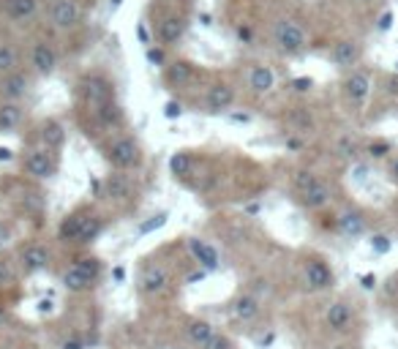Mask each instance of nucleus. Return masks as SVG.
Wrapping results in <instances>:
<instances>
[{
  "label": "nucleus",
  "instance_id": "2eb2a0df",
  "mask_svg": "<svg viewBox=\"0 0 398 349\" xmlns=\"http://www.w3.org/2000/svg\"><path fill=\"white\" fill-rule=\"evenodd\" d=\"M331 61L335 68H344V71L358 68L363 61V44L358 38H338L331 49Z\"/></svg>",
  "mask_w": 398,
  "mask_h": 349
},
{
  "label": "nucleus",
  "instance_id": "393cba45",
  "mask_svg": "<svg viewBox=\"0 0 398 349\" xmlns=\"http://www.w3.org/2000/svg\"><path fill=\"white\" fill-rule=\"evenodd\" d=\"M25 121L22 101H0V134H14Z\"/></svg>",
  "mask_w": 398,
  "mask_h": 349
},
{
  "label": "nucleus",
  "instance_id": "09e8293b",
  "mask_svg": "<svg viewBox=\"0 0 398 349\" xmlns=\"http://www.w3.org/2000/svg\"><path fill=\"white\" fill-rule=\"evenodd\" d=\"M136 33H139V38H142V44H145V47H150V44H153V38H150V33H148V25H145V22L136 28Z\"/></svg>",
  "mask_w": 398,
  "mask_h": 349
},
{
  "label": "nucleus",
  "instance_id": "8fccbe9b",
  "mask_svg": "<svg viewBox=\"0 0 398 349\" xmlns=\"http://www.w3.org/2000/svg\"><path fill=\"white\" fill-rule=\"evenodd\" d=\"M360 286H363V289H374V286H376V276H374V273L360 276Z\"/></svg>",
  "mask_w": 398,
  "mask_h": 349
},
{
  "label": "nucleus",
  "instance_id": "c9c22d12",
  "mask_svg": "<svg viewBox=\"0 0 398 349\" xmlns=\"http://www.w3.org/2000/svg\"><path fill=\"white\" fill-rule=\"evenodd\" d=\"M145 58H148V63L156 65V68H164L166 63H169V58H166V49L161 47V44H150V47H145Z\"/></svg>",
  "mask_w": 398,
  "mask_h": 349
},
{
  "label": "nucleus",
  "instance_id": "864d4df0",
  "mask_svg": "<svg viewBox=\"0 0 398 349\" xmlns=\"http://www.w3.org/2000/svg\"><path fill=\"white\" fill-rule=\"evenodd\" d=\"M14 159V150L11 148H0V161H11Z\"/></svg>",
  "mask_w": 398,
  "mask_h": 349
},
{
  "label": "nucleus",
  "instance_id": "39448f33",
  "mask_svg": "<svg viewBox=\"0 0 398 349\" xmlns=\"http://www.w3.org/2000/svg\"><path fill=\"white\" fill-rule=\"evenodd\" d=\"M273 41H276L278 52H284V55H300L308 47V36L303 31V25L295 20H287V17L273 25Z\"/></svg>",
  "mask_w": 398,
  "mask_h": 349
},
{
  "label": "nucleus",
  "instance_id": "79ce46f5",
  "mask_svg": "<svg viewBox=\"0 0 398 349\" xmlns=\"http://www.w3.org/2000/svg\"><path fill=\"white\" fill-rule=\"evenodd\" d=\"M183 115V104L180 101H166L164 104V118L166 121H177Z\"/></svg>",
  "mask_w": 398,
  "mask_h": 349
},
{
  "label": "nucleus",
  "instance_id": "13d9d810",
  "mask_svg": "<svg viewBox=\"0 0 398 349\" xmlns=\"http://www.w3.org/2000/svg\"><path fill=\"white\" fill-rule=\"evenodd\" d=\"M393 74H398V61H396V71H393Z\"/></svg>",
  "mask_w": 398,
  "mask_h": 349
},
{
  "label": "nucleus",
  "instance_id": "6ab92c4d",
  "mask_svg": "<svg viewBox=\"0 0 398 349\" xmlns=\"http://www.w3.org/2000/svg\"><path fill=\"white\" fill-rule=\"evenodd\" d=\"M365 229H368V216H365L360 208H347L344 213L335 216V232L344 235L347 240L363 238Z\"/></svg>",
  "mask_w": 398,
  "mask_h": 349
},
{
  "label": "nucleus",
  "instance_id": "ddd939ff",
  "mask_svg": "<svg viewBox=\"0 0 398 349\" xmlns=\"http://www.w3.org/2000/svg\"><path fill=\"white\" fill-rule=\"evenodd\" d=\"M17 262H19V270H22L25 276H33V273H41V270L49 267L52 254H49V249H47L44 243L33 240V243H25V246L19 249Z\"/></svg>",
  "mask_w": 398,
  "mask_h": 349
},
{
  "label": "nucleus",
  "instance_id": "dca6fc26",
  "mask_svg": "<svg viewBox=\"0 0 398 349\" xmlns=\"http://www.w3.org/2000/svg\"><path fill=\"white\" fill-rule=\"evenodd\" d=\"M35 137H38V145H41V148H47V150H52V153H58V156H61V150L66 148L68 128L63 126L58 118H47V121H41V123H38Z\"/></svg>",
  "mask_w": 398,
  "mask_h": 349
},
{
  "label": "nucleus",
  "instance_id": "a211bd4d",
  "mask_svg": "<svg viewBox=\"0 0 398 349\" xmlns=\"http://www.w3.org/2000/svg\"><path fill=\"white\" fill-rule=\"evenodd\" d=\"M237 98V91H234L232 82H213L205 93V112L207 115H221L227 112Z\"/></svg>",
  "mask_w": 398,
  "mask_h": 349
},
{
  "label": "nucleus",
  "instance_id": "c85d7f7f",
  "mask_svg": "<svg viewBox=\"0 0 398 349\" xmlns=\"http://www.w3.org/2000/svg\"><path fill=\"white\" fill-rule=\"evenodd\" d=\"M191 169H194V156H191V150H175L172 156H169V175L172 178H189L191 175Z\"/></svg>",
  "mask_w": 398,
  "mask_h": 349
},
{
  "label": "nucleus",
  "instance_id": "4be33fe9",
  "mask_svg": "<svg viewBox=\"0 0 398 349\" xmlns=\"http://www.w3.org/2000/svg\"><path fill=\"white\" fill-rule=\"evenodd\" d=\"M246 82H248V91L254 95H267V93H273V88H276V74H273L270 65L254 63L248 68Z\"/></svg>",
  "mask_w": 398,
  "mask_h": 349
},
{
  "label": "nucleus",
  "instance_id": "4c0bfd02",
  "mask_svg": "<svg viewBox=\"0 0 398 349\" xmlns=\"http://www.w3.org/2000/svg\"><path fill=\"white\" fill-rule=\"evenodd\" d=\"M14 276H17V265H14V259L0 256V286L11 284V281H14Z\"/></svg>",
  "mask_w": 398,
  "mask_h": 349
},
{
  "label": "nucleus",
  "instance_id": "5701e85b",
  "mask_svg": "<svg viewBox=\"0 0 398 349\" xmlns=\"http://www.w3.org/2000/svg\"><path fill=\"white\" fill-rule=\"evenodd\" d=\"M331 199H333V189L325 180H319L317 186H311V189H305L303 194H298V202L305 210H311V213L325 210V208L331 205Z\"/></svg>",
  "mask_w": 398,
  "mask_h": 349
},
{
  "label": "nucleus",
  "instance_id": "c756f323",
  "mask_svg": "<svg viewBox=\"0 0 398 349\" xmlns=\"http://www.w3.org/2000/svg\"><path fill=\"white\" fill-rule=\"evenodd\" d=\"M22 65V55L19 49L11 44V41H0V77L3 74H11Z\"/></svg>",
  "mask_w": 398,
  "mask_h": 349
},
{
  "label": "nucleus",
  "instance_id": "2f4dec72",
  "mask_svg": "<svg viewBox=\"0 0 398 349\" xmlns=\"http://www.w3.org/2000/svg\"><path fill=\"white\" fill-rule=\"evenodd\" d=\"M104 226H106V222H104V216H99V213H93V219L85 224V229H82V235H79V240H77V246H90L96 238H99L101 232H104Z\"/></svg>",
  "mask_w": 398,
  "mask_h": 349
},
{
  "label": "nucleus",
  "instance_id": "b1692460",
  "mask_svg": "<svg viewBox=\"0 0 398 349\" xmlns=\"http://www.w3.org/2000/svg\"><path fill=\"white\" fill-rule=\"evenodd\" d=\"M213 333H216V327H213L207 319L191 317V319H186V325H183V336H186V341L197 349L205 347V344L213 339Z\"/></svg>",
  "mask_w": 398,
  "mask_h": 349
},
{
  "label": "nucleus",
  "instance_id": "de8ad7c7",
  "mask_svg": "<svg viewBox=\"0 0 398 349\" xmlns=\"http://www.w3.org/2000/svg\"><path fill=\"white\" fill-rule=\"evenodd\" d=\"M237 38L248 44V41L254 38V33H251V28H248V25H237Z\"/></svg>",
  "mask_w": 398,
  "mask_h": 349
},
{
  "label": "nucleus",
  "instance_id": "a878e982",
  "mask_svg": "<svg viewBox=\"0 0 398 349\" xmlns=\"http://www.w3.org/2000/svg\"><path fill=\"white\" fill-rule=\"evenodd\" d=\"M61 284L66 286V292H71V295H82V292H90L96 286V281L88 273H82L77 265H68L61 273Z\"/></svg>",
  "mask_w": 398,
  "mask_h": 349
},
{
  "label": "nucleus",
  "instance_id": "f704fd0d",
  "mask_svg": "<svg viewBox=\"0 0 398 349\" xmlns=\"http://www.w3.org/2000/svg\"><path fill=\"white\" fill-rule=\"evenodd\" d=\"M390 153H393V145H390L388 139H374V142L365 148V156H368V159H374V161L388 159Z\"/></svg>",
  "mask_w": 398,
  "mask_h": 349
},
{
  "label": "nucleus",
  "instance_id": "4d7b16f0",
  "mask_svg": "<svg viewBox=\"0 0 398 349\" xmlns=\"http://www.w3.org/2000/svg\"><path fill=\"white\" fill-rule=\"evenodd\" d=\"M355 3H360V6H371L374 0H355Z\"/></svg>",
  "mask_w": 398,
  "mask_h": 349
},
{
  "label": "nucleus",
  "instance_id": "9b49d317",
  "mask_svg": "<svg viewBox=\"0 0 398 349\" xmlns=\"http://www.w3.org/2000/svg\"><path fill=\"white\" fill-rule=\"evenodd\" d=\"M169 284H172V276H169V270H166L164 265H148L139 273L136 289L145 297H159V295H164L166 289H169Z\"/></svg>",
  "mask_w": 398,
  "mask_h": 349
},
{
  "label": "nucleus",
  "instance_id": "bb28decb",
  "mask_svg": "<svg viewBox=\"0 0 398 349\" xmlns=\"http://www.w3.org/2000/svg\"><path fill=\"white\" fill-rule=\"evenodd\" d=\"M0 8L14 22H28L38 14V0H0Z\"/></svg>",
  "mask_w": 398,
  "mask_h": 349
},
{
  "label": "nucleus",
  "instance_id": "e433bc0d",
  "mask_svg": "<svg viewBox=\"0 0 398 349\" xmlns=\"http://www.w3.org/2000/svg\"><path fill=\"white\" fill-rule=\"evenodd\" d=\"M368 243H371V251H374V254H388V251L393 249V240H390V235H385V232H374Z\"/></svg>",
  "mask_w": 398,
  "mask_h": 349
},
{
  "label": "nucleus",
  "instance_id": "412c9836",
  "mask_svg": "<svg viewBox=\"0 0 398 349\" xmlns=\"http://www.w3.org/2000/svg\"><path fill=\"white\" fill-rule=\"evenodd\" d=\"M189 251L194 256V262L199 265V270H205V273H213V270H221V254H218V249L213 246V243H207V240H202V238H191L189 240Z\"/></svg>",
  "mask_w": 398,
  "mask_h": 349
},
{
  "label": "nucleus",
  "instance_id": "603ef678",
  "mask_svg": "<svg viewBox=\"0 0 398 349\" xmlns=\"http://www.w3.org/2000/svg\"><path fill=\"white\" fill-rule=\"evenodd\" d=\"M232 121L234 123H248V121H251V115H248V112H243V115H240V112H234Z\"/></svg>",
  "mask_w": 398,
  "mask_h": 349
},
{
  "label": "nucleus",
  "instance_id": "20e7f679",
  "mask_svg": "<svg viewBox=\"0 0 398 349\" xmlns=\"http://www.w3.org/2000/svg\"><path fill=\"white\" fill-rule=\"evenodd\" d=\"M58 166H61V156L35 145V148H28L25 156H22V169L31 180H49L58 175Z\"/></svg>",
  "mask_w": 398,
  "mask_h": 349
},
{
  "label": "nucleus",
  "instance_id": "c03bdc74",
  "mask_svg": "<svg viewBox=\"0 0 398 349\" xmlns=\"http://www.w3.org/2000/svg\"><path fill=\"white\" fill-rule=\"evenodd\" d=\"M292 121H295L300 128L311 126V115H308V109H303V107H295V112H292Z\"/></svg>",
  "mask_w": 398,
  "mask_h": 349
},
{
  "label": "nucleus",
  "instance_id": "f8f14e48",
  "mask_svg": "<svg viewBox=\"0 0 398 349\" xmlns=\"http://www.w3.org/2000/svg\"><path fill=\"white\" fill-rule=\"evenodd\" d=\"M199 77L197 63L186 61V58H175L164 65V85L169 91H186L194 79Z\"/></svg>",
  "mask_w": 398,
  "mask_h": 349
},
{
  "label": "nucleus",
  "instance_id": "a19ab883",
  "mask_svg": "<svg viewBox=\"0 0 398 349\" xmlns=\"http://www.w3.org/2000/svg\"><path fill=\"white\" fill-rule=\"evenodd\" d=\"M289 88H292L295 93H308V91L314 88V79H311V77H295V79L289 82Z\"/></svg>",
  "mask_w": 398,
  "mask_h": 349
},
{
  "label": "nucleus",
  "instance_id": "7c9ffc66",
  "mask_svg": "<svg viewBox=\"0 0 398 349\" xmlns=\"http://www.w3.org/2000/svg\"><path fill=\"white\" fill-rule=\"evenodd\" d=\"M335 156L338 159H347V161H355L360 156V142H358V137H352V134H341L338 139H335Z\"/></svg>",
  "mask_w": 398,
  "mask_h": 349
},
{
  "label": "nucleus",
  "instance_id": "58836bf2",
  "mask_svg": "<svg viewBox=\"0 0 398 349\" xmlns=\"http://www.w3.org/2000/svg\"><path fill=\"white\" fill-rule=\"evenodd\" d=\"M166 219H169V213L161 210V213H156L150 222L139 224V229H136V232H139V235H148V232H153V229H161V226L166 224Z\"/></svg>",
  "mask_w": 398,
  "mask_h": 349
},
{
  "label": "nucleus",
  "instance_id": "5fc2aeb1",
  "mask_svg": "<svg viewBox=\"0 0 398 349\" xmlns=\"http://www.w3.org/2000/svg\"><path fill=\"white\" fill-rule=\"evenodd\" d=\"M115 279L123 281V279H126V267H115Z\"/></svg>",
  "mask_w": 398,
  "mask_h": 349
},
{
  "label": "nucleus",
  "instance_id": "f257e3e1",
  "mask_svg": "<svg viewBox=\"0 0 398 349\" xmlns=\"http://www.w3.org/2000/svg\"><path fill=\"white\" fill-rule=\"evenodd\" d=\"M77 101H79V109H82L85 115L99 112L101 107L118 101L115 79H109L104 71H90V74H85V77L77 82Z\"/></svg>",
  "mask_w": 398,
  "mask_h": 349
},
{
  "label": "nucleus",
  "instance_id": "3c124183",
  "mask_svg": "<svg viewBox=\"0 0 398 349\" xmlns=\"http://www.w3.org/2000/svg\"><path fill=\"white\" fill-rule=\"evenodd\" d=\"M63 349H85V341H79V339H71L63 344Z\"/></svg>",
  "mask_w": 398,
  "mask_h": 349
},
{
  "label": "nucleus",
  "instance_id": "f03ea898",
  "mask_svg": "<svg viewBox=\"0 0 398 349\" xmlns=\"http://www.w3.org/2000/svg\"><path fill=\"white\" fill-rule=\"evenodd\" d=\"M104 159L112 169L118 172H132V169H139L142 161H145V153H142V145L139 139L132 137V134H118L112 137L106 145H104Z\"/></svg>",
  "mask_w": 398,
  "mask_h": 349
},
{
  "label": "nucleus",
  "instance_id": "f3484780",
  "mask_svg": "<svg viewBox=\"0 0 398 349\" xmlns=\"http://www.w3.org/2000/svg\"><path fill=\"white\" fill-rule=\"evenodd\" d=\"M325 325L331 333H349L355 325V306L349 300H333L325 309Z\"/></svg>",
  "mask_w": 398,
  "mask_h": 349
},
{
  "label": "nucleus",
  "instance_id": "473e14b6",
  "mask_svg": "<svg viewBox=\"0 0 398 349\" xmlns=\"http://www.w3.org/2000/svg\"><path fill=\"white\" fill-rule=\"evenodd\" d=\"M322 178L314 172V169H295L292 172V189L295 194H303L305 189H311V186H317Z\"/></svg>",
  "mask_w": 398,
  "mask_h": 349
},
{
  "label": "nucleus",
  "instance_id": "7ed1b4c3",
  "mask_svg": "<svg viewBox=\"0 0 398 349\" xmlns=\"http://www.w3.org/2000/svg\"><path fill=\"white\" fill-rule=\"evenodd\" d=\"M371 91H374V79H371V71L368 68H352L344 82H341V93H344V101L349 109L360 112L368 98H371Z\"/></svg>",
  "mask_w": 398,
  "mask_h": 349
},
{
  "label": "nucleus",
  "instance_id": "72a5a7b5",
  "mask_svg": "<svg viewBox=\"0 0 398 349\" xmlns=\"http://www.w3.org/2000/svg\"><path fill=\"white\" fill-rule=\"evenodd\" d=\"M74 265H77L82 273H88L93 281H99L101 273H104V265H101L99 256H90V254H88V256H77V259H74Z\"/></svg>",
  "mask_w": 398,
  "mask_h": 349
},
{
  "label": "nucleus",
  "instance_id": "ea45409f",
  "mask_svg": "<svg viewBox=\"0 0 398 349\" xmlns=\"http://www.w3.org/2000/svg\"><path fill=\"white\" fill-rule=\"evenodd\" d=\"M199 349H234V344H232V339H230V336H224V333H213V339Z\"/></svg>",
  "mask_w": 398,
  "mask_h": 349
},
{
  "label": "nucleus",
  "instance_id": "1a4fd4ad",
  "mask_svg": "<svg viewBox=\"0 0 398 349\" xmlns=\"http://www.w3.org/2000/svg\"><path fill=\"white\" fill-rule=\"evenodd\" d=\"M93 213H96V210H93V205H90V202L77 205L66 219L61 222V226H58V240H61V243H66V246H77V240H79V235H82L85 224L93 219Z\"/></svg>",
  "mask_w": 398,
  "mask_h": 349
},
{
  "label": "nucleus",
  "instance_id": "37998d69",
  "mask_svg": "<svg viewBox=\"0 0 398 349\" xmlns=\"http://www.w3.org/2000/svg\"><path fill=\"white\" fill-rule=\"evenodd\" d=\"M393 22H396V14H393V11H382V17L376 20V31L379 33L390 31V28H393Z\"/></svg>",
  "mask_w": 398,
  "mask_h": 349
},
{
  "label": "nucleus",
  "instance_id": "6e6552de",
  "mask_svg": "<svg viewBox=\"0 0 398 349\" xmlns=\"http://www.w3.org/2000/svg\"><path fill=\"white\" fill-rule=\"evenodd\" d=\"M82 22V3L79 0H49V25L55 31H77Z\"/></svg>",
  "mask_w": 398,
  "mask_h": 349
},
{
  "label": "nucleus",
  "instance_id": "aec40b11",
  "mask_svg": "<svg viewBox=\"0 0 398 349\" xmlns=\"http://www.w3.org/2000/svg\"><path fill=\"white\" fill-rule=\"evenodd\" d=\"M28 93H31V74L28 71L17 68V71L0 77V98L3 101H22Z\"/></svg>",
  "mask_w": 398,
  "mask_h": 349
},
{
  "label": "nucleus",
  "instance_id": "0eeeda50",
  "mask_svg": "<svg viewBox=\"0 0 398 349\" xmlns=\"http://www.w3.org/2000/svg\"><path fill=\"white\" fill-rule=\"evenodd\" d=\"M303 281H305V286H308L311 292H325V289H331V286L335 284V273H333L331 262L319 254L305 256V262H303Z\"/></svg>",
  "mask_w": 398,
  "mask_h": 349
},
{
  "label": "nucleus",
  "instance_id": "4468645a",
  "mask_svg": "<svg viewBox=\"0 0 398 349\" xmlns=\"http://www.w3.org/2000/svg\"><path fill=\"white\" fill-rule=\"evenodd\" d=\"M61 63V55H58V47L52 41H35L31 47V68L38 77H52L58 71Z\"/></svg>",
  "mask_w": 398,
  "mask_h": 349
},
{
  "label": "nucleus",
  "instance_id": "9d476101",
  "mask_svg": "<svg viewBox=\"0 0 398 349\" xmlns=\"http://www.w3.org/2000/svg\"><path fill=\"white\" fill-rule=\"evenodd\" d=\"M104 196H109L115 205H136V186L129 172L112 169L104 178Z\"/></svg>",
  "mask_w": 398,
  "mask_h": 349
},
{
  "label": "nucleus",
  "instance_id": "a18cd8bd",
  "mask_svg": "<svg viewBox=\"0 0 398 349\" xmlns=\"http://www.w3.org/2000/svg\"><path fill=\"white\" fill-rule=\"evenodd\" d=\"M385 91H388V95H398V74H390L385 79Z\"/></svg>",
  "mask_w": 398,
  "mask_h": 349
},
{
  "label": "nucleus",
  "instance_id": "6e6d98bb",
  "mask_svg": "<svg viewBox=\"0 0 398 349\" xmlns=\"http://www.w3.org/2000/svg\"><path fill=\"white\" fill-rule=\"evenodd\" d=\"M118 8H120V0H112V3H109V11H118Z\"/></svg>",
  "mask_w": 398,
  "mask_h": 349
},
{
  "label": "nucleus",
  "instance_id": "49530a36",
  "mask_svg": "<svg viewBox=\"0 0 398 349\" xmlns=\"http://www.w3.org/2000/svg\"><path fill=\"white\" fill-rule=\"evenodd\" d=\"M388 178H390V183H393V186H398V156L388 164Z\"/></svg>",
  "mask_w": 398,
  "mask_h": 349
},
{
  "label": "nucleus",
  "instance_id": "423d86ee",
  "mask_svg": "<svg viewBox=\"0 0 398 349\" xmlns=\"http://www.w3.org/2000/svg\"><path fill=\"white\" fill-rule=\"evenodd\" d=\"M186 31H189V20L177 11H166L153 22V41H159L164 49H169L183 41Z\"/></svg>",
  "mask_w": 398,
  "mask_h": 349
},
{
  "label": "nucleus",
  "instance_id": "cd10ccee",
  "mask_svg": "<svg viewBox=\"0 0 398 349\" xmlns=\"http://www.w3.org/2000/svg\"><path fill=\"white\" fill-rule=\"evenodd\" d=\"M260 311H262V306H260V297H257V295L246 292V295L234 297L232 317L237 319V322H254V319L260 317Z\"/></svg>",
  "mask_w": 398,
  "mask_h": 349
}]
</instances>
